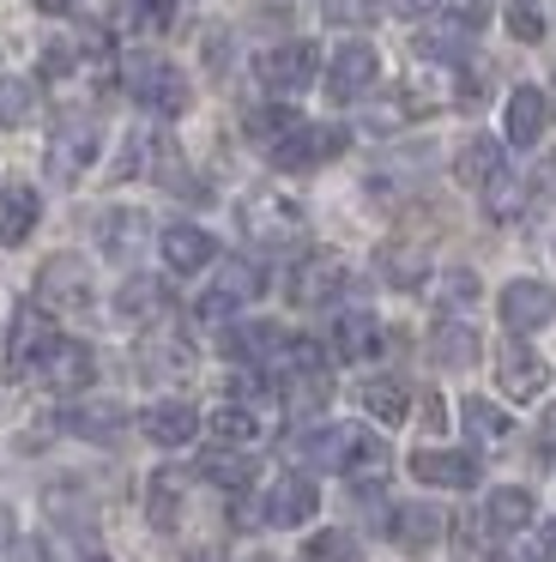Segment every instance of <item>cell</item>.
<instances>
[{"label":"cell","instance_id":"cell-1","mask_svg":"<svg viewBox=\"0 0 556 562\" xmlns=\"http://www.w3.org/2000/svg\"><path fill=\"white\" fill-rule=\"evenodd\" d=\"M297 453H302L309 465H321V472H351V477H375V472H387V448H381V436H369V429H351V424L302 436V441H297Z\"/></svg>","mask_w":556,"mask_h":562},{"label":"cell","instance_id":"cell-2","mask_svg":"<svg viewBox=\"0 0 556 562\" xmlns=\"http://www.w3.org/2000/svg\"><path fill=\"white\" fill-rule=\"evenodd\" d=\"M121 86H127V98L152 115L188 110V79H181V67L157 61V55H127V61H121Z\"/></svg>","mask_w":556,"mask_h":562},{"label":"cell","instance_id":"cell-3","mask_svg":"<svg viewBox=\"0 0 556 562\" xmlns=\"http://www.w3.org/2000/svg\"><path fill=\"white\" fill-rule=\"evenodd\" d=\"M351 284V267H345V255H333V248H314V255H302L297 267H290V303L297 308H326V303H338V291Z\"/></svg>","mask_w":556,"mask_h":562},{"label":"cell","instance_id":"cell-4","mask_svg":"<svg viewBox=\"0 0 556 562\" xmlns=\"http://www.w3.org/2000/svg\"><path fill=\"white\" fill-rule=\"evenodd\" d=\"M242 231H248L260 248H290V243H302L309 218H302V206L285 200V194H248L242 200Z\"/></svg>","mask_w":556,"mask_h":562},{"label":"cell","instance_id":"cell-5","mask_svg":"<svg viewBox=\"0 0 556 562\" xmlns=\"http://www.w3.org/2000/svg\"><path fill=\"white\" fill-rule=\"evenodd\" d=\"M260 291H266V272L254 267V260H224V267L212 272V284L200 291L193 315H200V321H230L242 303H254Z\"/></svg>","mask_w":556,"mask_h":562},{"label":"cell","instance_id":"cell-6","mask_svg":"<svg viewBox=\"0 0 556 562\" xmlns=\"http://www.w3.org/2000/svg\"><path fill=\"white\" fill-rule=\"evenodd\" d=\"M36 303L48 315H85L91 308V272H85L79 255H48L43 272H36Z\"/></svg>","mask_w":556,"mask_h":562},{"label":"cell","instance_id":"cell-7","mask_svg":"<svg viewBox=\"0 0 556 562\" xmlns=\"http://www.w3.org/2000/svg\"><path fill=\"white\" fill-rule=\"evenodd\" d=\"M314 74H321V49H314V43H278V49H266L260 61H254V79H260L273 98L309 91Z\"/></svg>","mask_w":556,"mask_h":562},{"label":"cell","instance_id":"cell-8","mask_svg":"<svg viewBox=\"0 0 556 562\" xmlns=\"http://www.w3.org/2000/svg\"><path fill=\"white\" fill-rule=\"evenodd\" d=\"M97 146H103V134H97L91 115H67V122L48 134V176H55V182H79L97 164Z\"/></svg>","mask_w":556,"mask_h":562},{"label":"cell","instance_id":"cell-9","mask_svg":"<svg viewBox=\"0 0 556 562\" xmlns=\"http://www.w3.org/2000/svg\"><path fill=\"white\" fill-rule=\"evenodd\" d=\"M375 79H381V55L369 49V43H338L333 61H326V98L333 103H357L375 91Z\"/></svg>","mask_w":556,"mask_h":562},{"label":"cell","instance_id":"cell-10","mask_svg":"<svg viewBox=\"0 0 556 562\" xmlns=\"http://www.w3.org/2000/svg\"><path fill=\"white\" fill-rule=\"evenodd\" d=\"M345 127H321V122H297L285 139H273V164L278 170H314V164H326V158H338L345 151Z\"/></svg>","mask_w":556,"mask_h":562},{"label":"cell","instance_id":"cell-11","mask_svg":"<svg viewBox=\"0 0 556 562\" xmlns=\"http://www.w3.org/2000/svg\"><path fill=\"white\" fill-rule=\"evenodd\" d=\"M55 339H60V333L48 327L43 308H36V303L19 308V315H12V333H7V369H12V375H36Z\"/></svg>","mask_w":556,"mask_h":562},{"label":"cell","instance_id":"cell-12","mask_svg":"<svg viewBox=\"0 0 556 562\" xmlns=\"http://www.w3.org/2000/svg\"><path fill=\"white\" fill-rule=\"evenodd\" d=\"M502 321H508V333H538V327H551V321H556V284H544V279H514V284H502Z\"/></svg>","mask_w":556,"mask_h":562},{"label":"cell","instance_id":"cell-13","mask_svg":"<svg viewBox=\"0 0 556 562\" xmlns=\"http://www.w3.org/2000/svg\"><path fill=\"white\" fill-rule=\"evenodd\" d=\"M496 381H502L508 400H538V393L551 387V363H544L532 345H502V357H496Z\"/></svg>","mask_w":556,"mask_h":562},{"label":"cell","instance_id":"cell-14","mask_svg":"<svg viewBox=\"0 0 556 562\" xmlns=\"http://www.w3.org/2000/svg\"><path fill=\"white\" fill-rule=\"evenodd\" d=\"M36 375H43V387H55V393H79V387H91L97 357H91V345H79V339H55Z\"/></svg>","mask_w":556,"mask_h":562},{"label":"cell","instance_id":"cell-15","mask_svg":"<svg viewBox=\"0 0 556 562\" xmlns=\"http://www.w3.org/2000/svg\"><path fill=\"white\" fill-rule=\"evenodd\" d=\"M321 508V490H314L309 472H285L273 490H266V520L273 526H309V514Z\"/></svg>","mask_w":556,"mask_h":562},{"label":"cell","instance_id":"cell-16","mask_svg":"<svg viewBox=\"0 0 556 562\" xmlns=\"http://www.w3.org/2000/svg\"><path fill=\"white\" fill-rule=\"evenodd\" d=\"M405 465H411V477H418V484H435V490H471V484H478V460H471V453L418 448Z\"/></svg>","mask_w":556,"mask_h":562},{"label":"cell","instance_id":"cell-17","mask_svg":"<svg viewBox=\"0 0 556 562\" xmlns=\"http://www.w3.org/2000/svg\"><path fill=\"white\" fill-rule=\"evenodd\" d=\"M181 496H188V472H181V465H157V472L145 477V520H152L157 532H176Z\"/></svg>","mask_w":556,"mask_h":562},{"label":"cell","instance_id":"cell-18","mask_svg":"<svg viewBox=\"0 0 556 562\" xmlns=\"http://www.w3.org/2000/svg\"><path fill=\"white\" fill-rule=\"evenodd\" d=\"M502 127H508V146H538L544 127H551V98H544L538 86H520L514 98H508Z\"/></svg>","mask_w":556,"mask_h":562},{"label":"cell","instance_id":"cell-19","mask_svg":"<svg viewBox=\"0 0 556 562\" xmlns=\"http://www.w3.org/2000/svg\"><path fill=\"white\" fill-rule=\"evenodd\" d=\"M205 429H212V441H224V448H248V441L266 436V417H260V405H248V400H224V405L205 412Z\"/></svg>","mask_w":556,"mask_h":562},{"label":"cell","instance_id":"cell-20","mask_svg":"<svg viewBox=\"0 0 556 562\" xmlns=\"http://www.w3.org/2000/svg\"><path fill=\"white\" fill-rule=\"evenodd\" d=\"M157 248H164L169 272H200V267H212V255H218V243L200 231V224H169V231L157 236Z\"/></svg>","mask_w":556,"mask_h":562},{"label":"cell","instance_id":"cell-21","mask_svg":"<svg viewBox=\"0 0 556 562\" xmlns=\"http://www.w3.org/2000/svg\"><path fill=\"white\" fill-rule=\"evenodd\" d=\"M36 212H43V200H36L31 182H7V188H0V248H19L24 236L36 231Z\"/></svg>","mask_w":556,"mask_h":562},{"label":"cell","instance_id":"cell-22","mask_svg":"<svg viewBox=\"0 0 556 562\" xmlns=\"http://www.w3.org/2000/svg\"><path fill=\"white\" fill-rule=\"evenodd\" d=\"M97 248H103L109 260H133L145 248V212H133V206L103 212V218H97Z\"/></svg>","mask_w":556,"mask_h":562},{"label":"cell","instance_id":"cell-23","mask_svg":"<svg viewBox=\"0 0 556 562\" xmlns=\"http://www.w3.org/2000/svg\"><path fill=\"white\" fill-rule=\"evenodd\" d=\"M109 25L133 37H157L176 25V0H109Z\"/></svg>","mask_w":556,"mask_h":562},{"label":"cell","instance_id":"cell-24","mask_svg":"<svg viewBox=\"0 0 556 562\" xmlns=\"http://www.w3.org/2000/svg\"><path fill=\"white\" fill-rule=\"evenodd\" d=\"M333 351L345 357V363H369V357L381 351V321H375L369 308H351V315H338Z\"/></svg>","mask_w":556,"mask_h":562},{"label":"cell","instance_id":"cell-25","mask_svg":"<svg viewBox=\"0 0 556 562\" xmlns=\"http://www.w3.org/2000/svg\"><path fill=\"white\" fill-rule=\"evenodd\" d=\"M140 424H145V436H152L157 448H181V441H193V429H200V412L181 405V400H157Z\"/></svg>","mask_w":556,"mask_h":562},{"label":"cell","instance_id":"cell-26","mask_svg":"<svg viewBox=\"0 0 556 562\" xmlns=\"http://www.w3.org/2000/svg\"><path fill=\"white\" fill-rule=\"evenodd\" d=\"M121 424H127V412H121L115 400H97V405H73L67 417H60V429L67 436H85V441H115Z\"/></svg>","mask_w":556,"mask_h":562},{"label":"cell","instance_id":"cell-27","mask_svg":"<svg viewBox=\"0 0 556 562\" xmlns=\"http://www.w3.org/2000/svg\"><path fill=\"white\" fill-rule=\"evenodd\" d=\"M285 327H273V321H248V327H230L224 351L230 357H248V363H278V351H285Z\"/></svg>","mask_w":556,"mask_h":562},{"label":"cell","instance_id":"cell-28","mask_svg":"<svg viewBox=\"0 0 556 562\" xmlns=\"http://www.w3.org/2000/svg\"><path fill=\"white\" fill-rule=\"evenodd\" d=\"M357 400H363V412H369V417H381L387 429H393V424H405V412H411V387H405V381H387V375L363 381V387H357Z\"/></svg>","mask_w":556,"mask_h":562},{"label":"cell","instance_id":"cell-29","mask_svg":"<svg viewBox=\"0 0 556 562\" xmlns=\"http://www.w3.org/2000/svg\"><path fill=\"white\" fill-rule=\"evenodd\" d=\"M496 170H502V139L478 134V139H466V146H459V158H454V182L483 188Z\"/></svg>","mask_w":556,"mask_h":562},{"label":"cell","instance_id":"cell-30","mask_svg":"<svg viewBox=\"0 0 556 562\" xmlns=\"http://www.w3.org/2000/svg\"><path fill=\"white\" fill-rule=\"evenodd\" d=\"M430 351H435V363H442V369H471V363H478V333H471L466 321H442L435 339H430Z\"/></svg>","mask_w":556,"mask_h":562},{"label":"cell","instance_id":"cell-31","mask_svg":"<svg viewBox=\"0 0 556 562\" xmlns=\"http://www.w3.org/2000/svg\"><path fill=\"white\" fill-rule=\"evenodd\" d=\"M442 526H447V520L430 508V502H411V508L393 514V538H399L405 550H430L435 538H442Z\"/></svg>","mask_w":556,"mask_h":562},{"label":"cell","instance_id":"cell-32","mask_svg":"<svg viewBox=\"0 0 556 562\" xmlns=\"http://www.w3.org/2000/svg\"><path fill=\"white\" fill-rule=\"evenodd\" d=\"M140 363H145V375H188L193 351L176 339V333H152V339L140 345Z\"/></svg>","mask_w":556,"mask_h":562},{"label":"cell","instance_id":"cell-33","mask_svg":"<svg viewBox=\"0 0 556 562\" xmlns=\"http://www.w3.org/2000/svg\"><path fill=\"white\" fill-rule=\"evenodd\" d=\"M532 520V490H490V502H483V526L490 532H520V526Z\"/></svg>","mask_w":556,"mask_h":562},{"label":"cell","instance_id":"cell-34","mask_svg":"<svg viewBox=\"0 0 556 562\" xmlns=\"http://www.w3.org/2000/svg\"><path fill=\"white\" fill-rule=\"evenodd\" d=\"M459 424H466V436L478 441V448H502V441H508V429H514V424H508V417L496 412L490 400H478V393H471V400L459 405Z\"/></svg>","mask_w":556,"mask_h":562},{"label":"cell","instance_id":"cell-35","mask_svg":"<svg viewBox=\"0 0 556 562\" xmlns=\"http://www.w3.org/2000/svg\"><path fill=\"white\" fill-rule=\"evenodd\" d=\"M483 212H490L496 224H514L520 212H526V182L508 170H496L490 182H483Z\"/></svg>","mask_w":556,"mask_h":562},{"label":"cell","instance_id":"cell-36","mask_svg":"<svg viewBox=\"0 0 556 562\" xmlns=\"http://www.w3.org/2000/svg\"><path fill=\"white\" fill-rule=\"evenodd\" d=\"M164 303H169V296H164V284H157V279H127V284H121V296H115V308L127 321H157V315H164Z\"/></svg>","mask_w":556,"mask_h":562},{"label":"cell","instance_id":"cell-37","mask_svg":"<svg viewBox=\"0 0 556 562\" xmlns=\"http://www.w3.org/2000/svg\"><path fill=\"white\" fill-rule=\"evenodd\" d=\"M200 472L212 477V484H224V490H248V484H254V460H248V453H236V448L205 453V460H200Z\"/></svg>","mask_w":556,"mask_h":562},{"label":"cell","instance_id":"cell-38","mask_svg":"<svg viewBox=\"0 0 556 562\" xmlns=\"http://www.w3.org/2000/svg\"><path fill=\"white\" fill-rule=\"evenodd\" d=\"M423 272H430V255H423V248H405V243L381 248V279L387 284H399V291H405V284L423 279Z\"/></svg>","mask_w":556,"mask_h":562},{"label":"cell","instance_id":"cell-39","mask_svg":"<svg viewBox=\"0 0 556 562\" xmlns=\"http://www.w3.org/2000/svg\"><path fill=\"white\" fill-rule=\"evenodd\" d=\"M36 110V91L24 86V79H7L0 74V127H24Z\"/></svg>","mask_w":556,"mask_h":562},{"label":"cell","instance_id":"cell-40","mask_svg":"<svg viewBox=\"0 0 556 562\" xmlns=\"http://www.w3.org/2000/svg\"><path fill=\"white\" fill-rule=\"evenodd\" d=\"M297 122H302V115H297V110H285V103H273V110H254V115H248V139L273 146V139H285Z\"/></svg>","mask_w":556,"mask_h":562},{"label":"cell","instance_id":"cell-41","mask_svg":"<svg viewBox=\"0 0 556 562\" xmlns=\"http://www.w3.org/2000/svg\"><path fill=\"white\" fill-rule=\"evenodd\" d=\"M302 562H357V544H351V532H321V538H309Z\"/></svg>","mask_w":556,"mask_h":562},{"label":"cell","instance_id":"cell-42","mask_svg":"<svg viewBox=\"0 0 556 562\" xmlns=\"http://www.w3.org/2000/svg\"><path fill=\"white\" fill-rule=\"evenodd\" d=\"M381 0H326V19L333 25H375Z\"/></svg>","mask_w":556,"mask_h":562},{"label":"cell","instance_id":"cell-43","mask_svg":"<svg viewBox=\"0 0 556 562\" xmlns=\"http://www.w3.org/2000/svg\"><path fill=\"white\" fill-rule=\"evenodd\" d=\"M508 31H514L520 43H538V37H544V19L532 13L526 0H514V13H508Z\"/></svg>","mask_w":556,"mask_h":562},{"label":"cell","instance_id":"cell-44","mask_svg":"<svg viewBox=\"0 0 556 562\" xmlns=\"http://www.w3.org/2000/svg\"><path fill=\"white\" fill-rule=\"evenodd\" d=\"M7 562H55V557H48L43 538H19V544L7 550Z\"/></svg>","mask_w":556,"mask_h":562},{"label":"cell","instance_id":"cell-45","mask_svg":"<svg viewBox=\"0 0 556 562\" xmlns=\"http://www.w3.org/2000/svg\"><path fill=\"white\" fill-rule=\"evenodd\" d=\"M387 7H393V13H405V19H423V13H435L442 0H387Z\"/></svg>","mask_w":556,"mask_h":562},{"label":"cell","instance_id":"cell-46","mask_svg":"<svg viewBox=\"0 0 556 562\" xmlns=\"http://www.w3.org/2000/svg\"><path fill=\"white\" fill-rule=\"evenodd\" d=\"M538 194H551V200H556V151L538 164Z\"/></svg>","mask_w":556,"mask_h":562},{"label":"cell","instance_id":"cell-47","mask_svg":"<svg viewBox=\"0 0 556 562\" xmlns=\"http://www.w3.org/2000/svg\"><path fill=\"white\" fill-rule=\"evenodd\" d=\"M538 448H544V453L556 448V405H551V412H544V424H538Z\"/></svg>","mask_w":556,"mask_h":562},{"label":"cell","instance_id":"cell-48","mask_svg":"<svg viewBox=\"0 0 556 562\" xmlns=\"http://www.w3.org/2000/svg\"><path fill=\"white\" fill-rule=\"evenodd\" d=\"M423 424H435V429L447 424V417H442V400H435V393H430V400H423Z\"/></svg>","mask_w":556,"mask_h":562},{"label":"cell","instance_id":"cell-49","mask_svg":"<svg viewBox=\"0 0 556 562\" xmlns=\"http://www.w3.org/2000/svg\"><path fill=\"white\" fill-rule=\"evenodd\" d=\"M36 7H43V13H73L79 0H36Z\"/></svg>","mask_w":556,"mask_h":562},{"label":"cell","instance_id":"cell-50","mask_svg":"<svg viewBox=\"0 0 556 562\" xmlns=\"http://www.w3.org/2000/svg\"><path fill=\"white\" fill-rule=\"evenodd\" d=\"M0 550H12V514L0 508Z\"/></svg>","mask_w":556,"mask_h":562},{"label":"cell","instance_id":"cell-51","mask_svg":"<svg viewBox=\"0 0 556 562\" xmlns=\"http://www.w3.org/2000/svg\"><path fill=\"white\" fill-rule=\"evenodd\" d=\"M188 562H224L218 550H188Z\"/></svg>","mask_w":556,"mask_h":562},{"label":"cell","instance_id":"cell-52","mask_svg":"<svg viewBox=\"0 0 556 562\" xmlns=\"http://www.w3.org/2000/svg\"><path fill=\"white\" fill-rule=\"evenodd\" d=\"M544 562H556V526L544 532Z\"/></svg>","mask_w":556,"mask_h":562},{"label":"cell","instance_id":"cell-53","mask_svg":"<svg viewBox=\"0 0 556 562\" xmlns=\"http://www.w3.org/2000/svg\"><path fill=\"white\" fill-rule=\"evenodd\" d=\"M490 562H532V557H520V550H502V557H490Z\"/></svg>","mask_w":556,"mask_h":562},{"label":"cell","instance_id":"cell-54","mask_svg":"<svg viewBox=\"0 0 556 562\" xmlns=\"http://www.w3.org/2000/svg\"><path fill=\"white\" fill-rule=\"evenodd\" d=\"M85 562H109V557H85Z\"/></svg>","mask_w":556,"mask_h":562},{"label":"cell","instance_id":"cell-55","mask_svg":"<svg viewBox=\"0 0 556 562\" xmlns=\"http://www.w3.org/2000/svg\"><path fill=\"white\" fill-rule=\"evenodd\" d=\"M526 7H532V0H526Z\"/></svg>","mask_w":556,"mask_h":562}]
</instances>
